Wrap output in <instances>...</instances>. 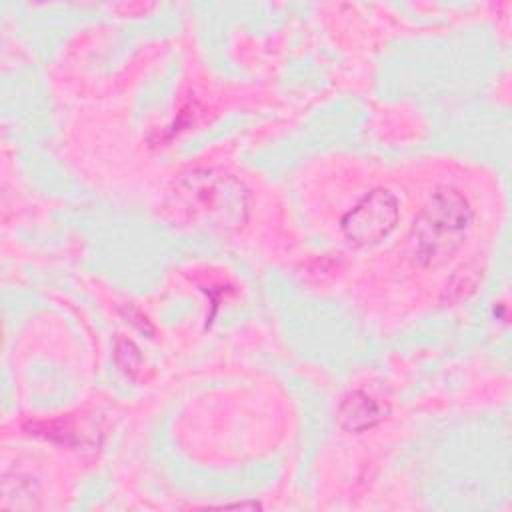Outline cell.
I'll return each mask as SVG.
<instances>
[{
    "label": "cell",
    "instance_id": "1",
    "mask_svg": "<svg viewBox=\"0 0 512 512\" xmlns=\"http://www.w3.org/2000/svg\"><path fill=\"white\" fill-rule=\"evenodd\" d=\"M474 220L468 198L454 186H438L410 230L412 254L422 268L444 266L464 244Z\"/></svg>",
    "mask_w": 512,
    "mask_h": 512
},
{
    "label": "cell",
    "instance_id": "2",
    "mask_svg": "<svg viewBox=\"0 0 512 512\" xmlns=\"http://www.w3.org/2000/svg\"><path fill=\"white\" fill-rule=\"evenodd\" d=\"M176 192L190 200V206L210 216H220L224 224H242L248 214V194L244 186L232 178L214 174L212 170H194L176 182Z\"/></svg>",
    "mask_w": 512,
    "mask_h": 512
},
{
    "label": "cell",
    "instance_id": "3",
    "mask_svg": "<svg viewBox=\"0 0 512 512\" xmlns=\"http://www.w3.org/2000/svg\"><path fill=\"white\" fill-rule=\"evenodd\" d=\"M398 216V198L386 188H374L340 218V230L348 244L366 248L382 242L396 228Z\"/></svg>",
    "mask_w": 512,
    "mask_h": 512
},
{
    "label": "cell",
    "instance_id": "4",
    "mask_svg": "<svg viewBox=\"0 0 512 512\" xmlns=\"http://www.w3.org/2000/svg\"><path fill=\"white\" fill-rule=\"evenodd\" d=\"M386 416H388V406L382 400H378L376 396L362 392V390L348 392L340 400L338 410H336V418H338L340 426L350 432L368 430V428L380 424Z\"/></svg>",
    "mask_w": 512,
    "mask_h": 512
},
{
    "label": "cell",
    "instance_id": "5",
    "mask_svg": "<svg viewBox=\"0 0 512 512\" xmlns=\"http://www.w3.org/2000/svg\"><path fill=\"white\" fill-rule=\"evenodd\" d=\"M478 268H472L470 264L462 266L456 270V274L446 282V288H444V298H448L450 302H456V300H462L466 298L478 284Z\"/></svg>",
    "mask_w": 512,
    "mask_h": 512
},
{
    "label": "cell",
    "instance_id": "6",
    "mask_svg": "<svg viewBox=\"0 0 512 512\" xmlns=\"http://www.w3.org/2000/svg\"><path fill=\"white\" fill-rule=\"evenodd\" d=\"M114 356H116L118 366H120L128 376H136V372H140L142 354H140L138 346H136L130 338H124V336H118V338H116Z\"/></svg>",
    "mask_w": 512,
    "mask_h": 512
}]
</instances>
